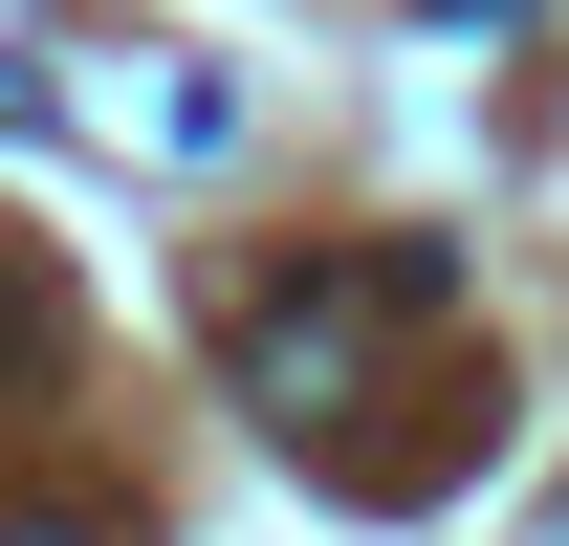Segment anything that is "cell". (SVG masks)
Masks as SVG:
<instances>
[{
  "label": "cell",
  "instance_id": "cell-1",
  "mask_svg": "<svg viewBox=\"0 0 569 546\" xmlns=\"http://www.w3.org/2000/svg\"><path fill=\"white\" fill-rule=\"evenodd\" d=\"M417 306H438V241H372V263H329V284H284L263 328H241V394H263L284 437H307V415H351V372H372L395 328H417Z\"/></svg>",
  "mask_w": 569,
  "mask_h": 546
},
{
  "label": "cell",
  "instance_id": "cell-2",
  "mask_svg": "<svg viewBox=\"0 0 569 546\" xmlns=\"http://www.w3.org/2000/svg\"><path fill=\"white\" fill-rule=\"evenodd\" d=\"M0 546H110V525H67V503H0Z\"/></svg>",
  "mask_w": 569,
  "mask_h": 546
},
{
  "label": "cell",
  "instance_id": "cell-3",
  "mask_svg": "<svg viewBox=\"0 0 569 546\" xmlns=\"http://www.w3.org/2000/svg\"><path fill=\"white\" fill-rule=\"evenodd\" d=\"M548 546H569V525H548Z\"/></svg>",
  "mask_w": 569,
  "mask_h": 546
}]
</instances>
